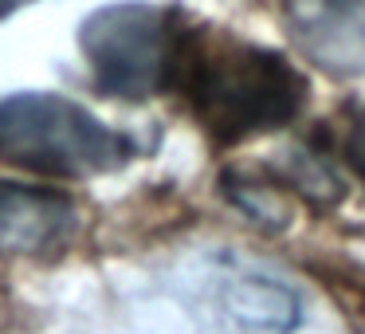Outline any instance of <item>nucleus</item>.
<instances>
[{
    "label": "nucleus",
    "mask_w": 365,
    "mask_h": 334,
    "mask_svg": "<svg viewBox=\"0 0 365 334\" xmlns=\"http://www.w3.org/2000/svg\"><path fill=\"white\" fill-rule=\"evenodd\" d=\"M173 91L189 98L197 122L224 146L287 126L307 106V79L291 59L232 32L197 28H189Z\"/></svg>",
    "instance_id": "1"
},
{
    "label": "nucleus",
    "mask_w": 365,
    "mask_h": 334,
    "mask_svg": "<svg viewBox=\"0 0 365 334\" xmlns=\"http://www.w3.org/2000/svg\"><path fill=\"white\" fill-rule=\"evenodd\" d=\"M134 158V138L63 95H9L0 103V161L48 177H98Z\"/></svg>",
    "instance_id": "2"
},
{
    "label": "nucleus",
    "mask_w": 365,
    "mask_h": 334,
    "mask_svg": "<svg viewBox=\"0 0 365 334\" xmlns=\"http://www.w3.org/2000/svg\"><path fill=\"white\" fill-rule=\"evenodd\" d=\"M189 28L181 12L122 0L95 9L79 24V51L98 91L114 98H153L177 87Z\"/></svg>",
    "instance_id": "3"
},
{
    "label": "nucleus",
    "mask_w": 365,
    "mask_h": 334,
    "mask_svg": "<svg viewBox=\"0 0 365 334\" xmlns=\"http://www.w3.org/2000/svg\"><path fill=\"white\" fill-rule=\"evenodd\" d=\"M189 307L205 334H294L302 318L291 283L232 255L197 271Z\"/></svg>",
    "instance_id": "4"
},
{
    "label": "nucleus",
    "mask_w": 365,
    "mask_h": 334,
    "mask_svg": "<svg viewBox=\"0 0 365 334\" xmlns=\"http://www.w3.org/2000/svg\"><path fill=\"white\" fill-rule=\"evenodd\" d=\"M302 56L334 75H365V0H283Z\"/></svg>",
    "instance_id": "5"
},
{
    "label": "nucleus",
    "mask_w": 365,
    "mask_h": 334,
    "mask_svg": "<svg viewBox=\"0 0 365 334\" xmlns=\"http://www.w3.org/2000/svg\"><path fill=\"white\" fill-rule=\"evenodd\" d=\"M75 224L71 197L0 181V255H56L75 236Z\"/></svg>",
    "instance_id": "6"
},
{
    "label": "nucleus",
    "mask_w": 365,
    "mask_h": 334,
    "mask_svg": "<svg viewBox=\"0 0 365 334\" xmlns=\"http://www.w3.org/2000/svg\"><path fill=\"white\" fill-rule=\"evenodd\" d=\"M341 153H346L349 169L365 181V106H357V111L349 114V126H346V134H341Z\"/></svg>",
    "instance_id": "7"
},
{
    "label": "nucleus",
    "mask_w": 365,
    "mask_h": 334,
    "mask_svg": "<svg viewBox=\"0 0 365 334\" xmlns=\"http://www.w3.org/2000/svg\"><path fill=\"white\" fill-rule=\"evenodd\" d=\"M20 4H32V0H0V16H9V12H16Z\"/></svg>",
    "instance_id": "8"
}]
</instances>
